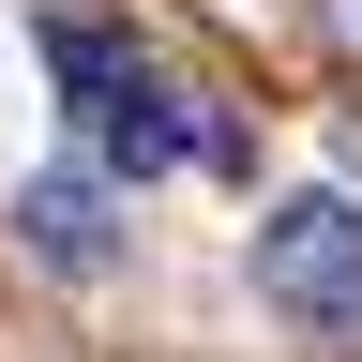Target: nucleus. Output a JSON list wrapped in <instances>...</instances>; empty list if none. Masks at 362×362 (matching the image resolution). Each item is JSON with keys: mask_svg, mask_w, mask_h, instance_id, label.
Masks as SVG:
<instances>
[{"mask_svg": "<svg viewBox=\"0 0 362 362\" xmlns=\"http://www.w3.org/2000/svg\"><path fill=\"white\" fill-rule=\"evenodd\" d=\"M16 242H30V272L90 287V272H121V197H106L90 166H30V181H16Z\"/></svg>", "mask_w": 362, "mask_h": 362, "instance_id": "nucleus-2", "label": "nucleus"}, {"mask_svg": "<svg viewBox=\"0 0 362 362\" xmlns=\"http://www.w3.org/2000/svg\"><path fill=\"white\" fill-rule=\"evenodd\" d=\"M347 45H362V0H347Z\"/></svg>", "mask_w": 362, "mask_h": 362, "instance_id": "nucleus-4", "label": "nucleus"}, {"mask_svg": "<svg viewBox=\"0 0 362 362\" xmlns=\"http://www.w3.org/2000/svg\"><path fill=\"white\" fill-rule=\"evenodd\" d=\"M257 302L302 332H362V197L347 181H302L257 211Z\"/></svg>", "mask_w": 362, "mask_h": 362, "instance_id": "nucleus-1", "label": "nucleus"}, {"mask_svg": "<svg viewBox=\"0 0 362 362\" xmlns=\"http://www.w3.org/2000/svg\"><path fill=\"white\" fill-rule=\"evenodd\" d=\"M90 136H106V166H121V181H166V166H181V151H197V136H211V121H197V106H181V90H166L151 61H136V76L106 90V106H90Z\"/></svg>", "mask_w": 362, "mask_h": 362, "instance_id": "nucleus-3", "label": "nucleus"}]
</instances>
